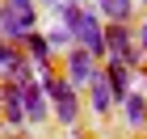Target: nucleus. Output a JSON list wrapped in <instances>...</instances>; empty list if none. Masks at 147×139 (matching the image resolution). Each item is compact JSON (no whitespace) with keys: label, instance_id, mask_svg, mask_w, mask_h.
Returning a JSON list of instances; mask_svg holds the SVG:
<instances>
[{"label":"nucleus","instance_id":"obj_1","mask_svg":"<svg viewBox=\"0 0 147 139\" xmlns=\"http://www.w3.org/2000/svg\"><path fill=\"white\" fill-rule=\"evenodd\" d=\"M55 13H59V21H63V30L71 34L76 46H84L92 59H105V21H101V13L84 9V4H63Z\"/></svg>","mask_w":147,"mask_h":139},{"label":"nucleus","instance_id":"obj_2","mask_svg":"<svg viewBox=\"0 0 147 139\" xmlns=\"http://www.w3.org/2000/svg\"><path fill=\"white\" fill-rule=\"evenodd\" d=\"M38 84H42V93H46V105H55V118L63 122V127H76L80 122V89L67 80V76L51 72V68L38 72Z\"/></svg>","mask_w":147,"mask_h":139},{"label":"nucleus","instance_id":"obj_3","mask_svg":"<svg viewBox=\"0 0 147 139\" xmlns=\"http://www.w3.org/2000/svg\"><path fill=\"white\" fill-rule=\"evenodd\" d=\"M30 30H38V0H0V38L21 46Z\"/></svg>","mask_w":147,"mask_h":139},{"label":"nucleus","instance_id":"obj_4","mask_svg":"<svg viewBox=\"0 0 147 139\" xmlns=\"http://www.w3.org/2000/svg\"><path fill=\"white\" fill-rule=\"evenodd\" d=\"M97 63H101V59H92L88 51H84V46H76V42H71V46H67V55H63V76H67V80L76 84V89H84V84L92 80Z\"/></svg>","mask_w":147,"mask_h":139},{"label":"nucleus","instance_id":"obj_5","mask_svg":"<svg viewBox=\"0 0 147 139\" xmlns=\"http://www.w3.org/2000/svg\"><path fill=\"white\" fill-rule=\"evenodd\" d=\"M88 89V105H92V114L105 118L113 110V93H109V76H105V63H97V72H92V80L84 84Z\"/></svg>","mask_w":147,"mask_h":139},{"label":"nucleus","instance_id":"obj_6","mask_svg":"<svg viewBox=\"0 0 147 139\" xmlns=\"http://www.w3.org/2000/svg\"><path fill=\"white\" fill-rule=\"evenodd\" d=\"M17 89H21L25 122H46V93H42V84H38V76H30V80H21Z\"/></svg>","mask_w":147,"mask_h":139},{"label":"nucleus","instance_id":"obj_7","mask_svg":"<svg viewBox=\"0 0 147 139\" xmlns=\"http://www.w3.org/2000/svg\"><path fill=\"white\" fill-rule=\"evenodd\" d=\"M105 76H109L113 105H122V97L130 93V76H135V68H130V63H122V59H105Z\"/></svg>","mask_w":147,"mask_h":139},{"label":"nucleus","instance_id":"obj_8","mask_svg":"<svg viewBox=\"0 0 147 139\" xmlns=\"http://www.w3.org/2000/svg\"><path fill=\"white\" fill-rule=\"evenodd\" d=\"M118 110H122V118H126L130 131H143V127H147V97H143V89H130Z\"/></svg>","mask_w":147,"mask_h":139},{"label":"nucleus","instance_id":"obj_9","mask_svg":"<svg viewBox=\"0 0 147 139\" xmlns=\"http://www.w3.org/2000/svg\"><path fill=\"white\" fill-rule=\"evenodd\" d=\"M0 114L9 118L13 127H25V105H21V89H17V80H9L4 89H0Z\"/></svg>","mask_w":147,"mask_h":139},{"label":"nucleus","instance_id":"obj_10","mask_svg":"<svg viewBox=\"0 0 147 139\" xmlns=\"http://www.w3.org/2000/svg\"><path fill=\"white\" fill-rule=\"evenodd\" d=\"M21 46H25V59L34 63V72L51 68V42H46V34H42V30H30Z\"/></svg>","mask_w":147,"mask_h":139},{"label":"nucleus","instance_id":"obj_11","mask_svg":"<svg viewBox=\"0 0 147 139\" xmlns=\"http://www.w3.org/2000/svg\"><path fill=\"white\" fill-rule=\"evenodd\" d=\"M135 4L139 0H97V13H101V21H130Z\"/></svg>","mask_w":147,"mask_h":139},{"label":"nucleus","instance_id":"obj_12","mask_svg":"<svg viewBox=\"0 0 147 139\" xmlns=\"http://www.w3.org/2000/svg\"><path fill=\"white\" fill-rule=\"evenodd\" d=\"M46 42H51V51H55V46H71V34H67V30H63V21L46 30Z\"/></svg>","mask_w":147,"mask_h":139},{"label":"nucleus","instance_id":"obj_13","mask_svg":"<svg viewBox=\"0 0 147 139\" xmlns=\"http://www.w3.org/2000/svg\"><path fill=\"white\" fill-rule=\"evenodd\" d=\"M38 4H46V9H63V4H80V0H38Z\"/></svg>","mask_w":147,"mask_h":139},{"label":"nucleus","instance_id":"obj_14","mask_svg":"<svg viewBox=\"0 0 147 139\" xmlns=\"http://www.w3.org/2000/svg\"><path fill=\"white\" fill-rule=\"evenodd\" d=\"M143 97H147V63H143Z\"/></svg>","mask_w":147,"mask_h":139},{"label":"nucleus","instance_id":"obj_15","mask_svg":"<svg viewBox=\"0 0 147 139\" xmlns=\"http://www.w3.org/2000/svg\"><path fill=\"white\" fill-rule=\"evenodd\" d=\"M143 4H147V0H143Z\"/></svg>","mask_w":147,"mask_h":139}]
</instances>
